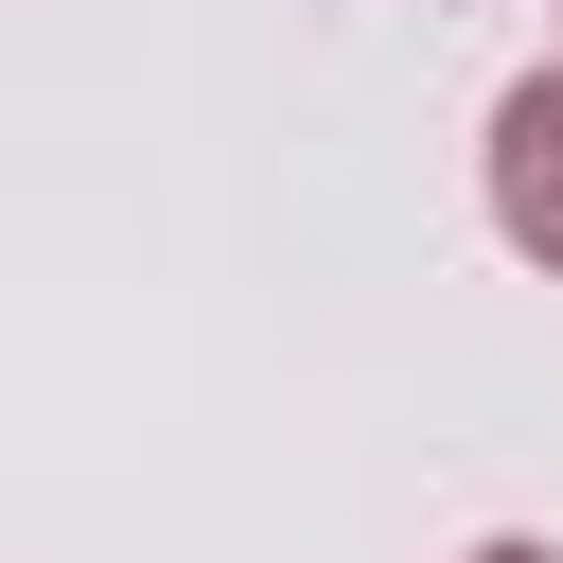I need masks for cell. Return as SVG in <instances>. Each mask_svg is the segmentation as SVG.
<instances>
[{"label":"cell","instance_id":"6da1fadb","mask_svg":"<svg viewBox=\"0 0 563 563\" xmlns=\"http://www.w3.org/2000/svg\"><path fill=\"white\" fill-rule=\"evenodd\" d=\"M493 229H510V246L563 282V53H545L510 106H493Z\"/></svg>","mask_w":563,"mask_h":563},{"label":"cell","instance_id":"7a4b0ae2","mask_svg":"<svg viewBox=\"0 0 563 563\" xmlns=\"http://www.w3.org/2000/svg\"><path fill=\"white\" fill-rule=\"evenodd\" d=\"M475 563H563V545H475Z\"/></svg>","mask_w":563,"mask_h":563}]
</instances>
